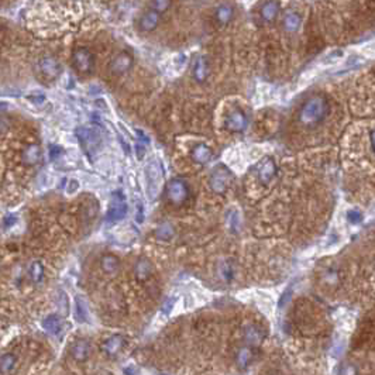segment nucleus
<instances>
[{
  "label": "nucleus",
  "instance_id": "obj_12",
  "mask_svg": "<svg viewBox=\"0 0 375 375\" xmlns=\"http://www.w3.org/2000/svg\"><path fill=\"white\" fill-rule=\"evenodd\" d=\"M91 351H92V347H91V343L85 339H79V340H75L71 347H69V354H71V357L75 360V361H78V363H84L86 361L89 356H91Z\"/></svg>",
  "mask_w": 375,
  "mask_h": 375
},
{
  "label": "nucleus",
  "instance_id": "obj_30",
  "mask_svg": "<svg viewBox=\"0 0 375 375\" xmlns=\"http://www.w3.org/2000/svg\"><path fill=\"white\" fill-rule=\"evenodd\" d=\"M301 24V17L298 16L297 13H289L286 14L284 18V27L285 30L288 31H295Z\"/></svg>",
  "mask_w": 375,
  "mask_h": 375
},
{
  "label": "nucleus",
  "instance_id": "obj_13",
  "mask_svg": "<svg viewBox=\"0 0 375 375\" xmlns=\"http://www.w3.org/2000/svg\"><path fill=\"white\" fill-rule=\"evenodd\" d=\"M126 344V340L120 334H113L103 341L102 351L110 358L117 357L120 354V351L123 350V347Z\"/></svg>",
  "mask_w": 375,
  "mask_h": 375
},
{
  "label": "nucleus",
  "instance_id": "obj_33",
  "mask_svg": "<svg viewBox=\"0 0 375 375\" xmlns=\"http://www.w3.org/2000/svg\"><path fill=\"white\" fill-rule=\"evenodd\" d=\"M16 222H17V218L14 215H7L3 219V227L5 229H10V227H13L16 224Z\"/></svg>",
  "mask_w": 375,
  "mask_h": 375
},
{
  "label": "nucleus",
  "instance_id": "obj_29",
  "mask_svg": "<svg viewBox=\"0 0 375 375\" xmlns=\"http://www.w3.org/2000/svg\"><path fill=\"white\" fill-rule=\"evenodd\" d=\"M175 234V229L171 223H163L155 231V237L158 240H163V242H167V240H171Z\"/></svg>",
  "mask_w": 375,
  "mask_h": 375
},
{
  "label": "nucleus",
  "instance_id": "obj_1",
  "mask_svg": "<svg viewBox=\"0 0 375 375\" xmlns=\"http://www.w3.org/2000/svg\"><path fill=\"white\" fill-rule=\"evenodd\" d=\"M326 115V103L320 97H312L299 112V121L305 126H313Z\"/></svg>",
  "mask_w": 375,
  "mask_h": 375
},
{
  "label": "nucleus",
  "instance_id": "obj_20",
  "mask_svg": "<svg viewBox=\"0 0 375 375\" xmlns=\"http://www.w3.org/2000/svg\"><path fill=\"white\" fill-rule=\"evenodd\" d=\"M254 357L255 354L254 350H253V347H251V345H244V347H242L240 350L237 351L236 356L237 367L240 369H246L247 367H250V364L253 363Z\"/></svg>",
  "mask_w": 375,
  "mask_h": 375
},
{
  "label": "nucleus",
  "instance_id": "obj_26",
  "mask_svg": "<svg viewBox=\"0 0 375 375\" xmlns=\"http://www.w3.org/2000/svg\"><path fill=\"white\" fill-rule=\"evenodd\" d=\"M44 265L40 261H33L30 265H29V278L33 284H41L44 279Z\"/></svg>",
  "mask_w": 375,
  "mask_h": 375
},
{
  "label": "nucleus",
  "instance_id": "obj_36",
  "mask_svg": "<svg viewBox=\"0 0 375 375\" xmlns=\"http://www.w3.org/2000/svg\"><path fill=\"white\" fill-rule=\"evenodd\" d=\"M174 303H175V298H170L168 301H165V303H164V306H163V312L167 315V313H170L171 312V309H172V306H174Z\"/></svg>",
  "mask_w": 375,
  "mask_h": 375
},
{
  "label": "nucleus",
  "instance_id": "obj_18",
  "mask_svg": "<svg viewBox=\"0 0 375 375\" xmlns=\"http://www.w3.org/2000/svg\"><path fill=\"white\" fill-rule=\"evenodd\" d=\"M213 157L212 150L206 144H196L191 150V158L194 159V163L199 164V165H205L207 164Z\"/></svg>",
  "mask_w": 375,
  "mask_h": 375
},
{
  "label": "nucleus",
  "instance_id": "obj_9",
  "mask_svg": "<svg viewBox=\"0 0 375 375\" xmlns=\"http://www.w3.org/2000/svg\"><path fill=\"white\" fill-rule=\"evenodd\" d=\"M76 137L81 141L82 148L88 152V155H91L97 150V147H99V136L93 130L86 127H79L76 130Z\"/></svg>",
  "mask_w": 375,
  "mask_h": 375
},
{
  "label": "nucleus",
  "instance_id": "obj_14",
  "mask_svg": "<svg viewBox=\"0 0 375 375\" xmlns=\"http://www.w3.org/2000/svg\"><path fill=\"white\" fill-rule=\"evenodd\" d=\"M161 23V14L155 10H147L143 13V16L139 20V29L143 33H152L154 30H157V27Z\"/></svg>",
  "mask_w": 375,
  "mask_h": 375
},
{
  "label": "nucleus",
  "instance_id": "obj_7",
  "mask_svg": "<svg viewBox=\"0 0 375 375\" xmlns=\"http://www.w3.org/2000/svg\"><path fill=\"white\" fill-rule=\"evenodd\" d=\"M247 116L242 109H231L224 119V127L230 133H243L247 128Z\"/></svg>",
  "mask_w": 375,
  "mask_h": 375
},
{
  "label": "nucleus",
  "instance_id": "obj_40",
  "mask_svg": "<svg viewBox=\"0 0 375 375\" xmlns=\"http://www.w3.org/2000/svg\"><path fill=\"white\" fill-rule=\"evenodd\" d=\"M163 375H165V374H163Z\"/></svg>",
  "mask_w": 375,
  "mask_h": 375
},
{
  "label": "nucleus",
  "instance_id": "obj_31",
  "mask_svg": "<svg viewBox=\"0 0 375 375\" xmlns=\"http://www.w3.org/2000/svg\"><path fill=\"white\" fill-rule=\"evenodd\" d=\"M57 305L60 308V312L64 316H67L69 313V301H68V295L65 292L60 290L58 292V297H57Z\"/></svg>",
  "mask_w": 375,
  "mask_h": 375
},
{
  "label": "nucleus",
  "instance_id": "obj_35",
  "mask_svg": "<svg viewBox=\"0 0 375 375\" xmlns=\"http://www.w3.org/2000/svg\"><path fill=\"white\" fill-rule=\"evenodd\" d=\"M230 227H231V230H233V231L238 230V227H240V224H238V216H237V213L236 212L231 213V216H230Z\"/></svg>",
  "mask_w": 375,
  "mask_h": 375
},
{
  "label": "nucleus",
  "instance_id": "obj_34",
  "mask_svg": "<svg viewBox=\"0 0 375 375\" xmlns=\"http://www.w3.org/2000/svg\"><path fill=\"white\" fill-rule=\"evenodd\" d=\"M61 154H62V148H61L60 145H51V147H49V158H51V159L58 158Z\"/></svg>",
  "mask_w": 375,
  "mask_h": 375
},
{
  "label": "nucleus",
  "instance_id": "obj_11",
  "mask_svg": "<svg viewBox=\"0 0 375 375\" xmlns=\"http://www.w3.org/2000/svg\"><path fill=\"white\" fill-rule=\"evenodd\" d=\"M243 339L247 345H251V347L258 345L265 339V330L255 323H248L247 326H244L243 329Z\"/></svg>",
  "mask_w": 375,
  "mask_h": 375
},
{
  "label": "nucleus",
  "instance_id": "obj_22",
  "mask_svg": "<svg viewBox=\"0 0 375 375\" xmlns=\"http://www.w3.org/2000/svg\"><path fill=\"white\" fill-rule=\"evenodd\" d=\"M279 12V5L277 0H270V2H265L262 6H261L260 14L261 18L266 21V23H271L275 20V17L278 16Z\"/></svg>",
  "mask_w": 375,
  "mask_h": 375
},
{
  "label": "nucleus",
  "instance_id": "obj_37",
  "mask_svg": "<svg viewBox=\"0 0 375 375\" xmlns=\"http://www.w3.org/2000/svg\"><path fill=\"white\" fill-rule=\"evenodd\" d=\"M350 220L351 223H358L361 220V215L358 212H350Z\"/></svg>",
  "mask_w": 375,
  "mask_h": 375
},
{
  "label": "nucleus",
  "instance_id": "obj_5",
  "mask_svg": "<svg viewBox=\"0 0 375 375\" xmlns=\"http://www.w3.org/2000/svg\"><path fill=\"white\" fill-rule=\"evenodd\" d=\"M145 179H147V191L151 199H155L159 185L163 181V171L157 161H150L145 168Z\"/></svg>",
  "mask_w": 375,
  "mask_h": 375
},
{
  "label": "nucleus",
  "instance_id": "obj_8",
  "mask_svg": "<svg viewBox=\"0 0 375 375\" xmlns=\"http://www.w3.org/2000/svg\"><path fill=\"white\" fill-rule=\"evenodd\" d=\"M127 215V203L124 196L120 192H115L112 195V200H110L109 210H108V222L116 223L121 219L126 218Z\"/></svg>",
  "mask_w": 375,
  "mask_h": 375
},
{
  "label": "nucleus",
  "instance_id": "obj_19",
  "mask_svg": "<svg viewBox=\"0 0 375 375\" xmlns=\"http://www.w3.org/2000/svg\"><path fill=\"white\" fill-rule=\"evenodd\" d=\"M277 174V167H275V163H274L271 158H266L264 163L261 164L260 168H258V179H260L261 183H270L273 181V178Z\"/></svg>",
  "mask_w": 375,
  "mask_h": 375
},
{
  "label": "nucleus",
  "instance_id": "obj_2",
  "mask_svg": "<svg viewBox=\"0 0 375 375\" xmlns=\"http://www.w3.org/2000/svg\"><path fill=\"white\" fill-rule=\"evenodd\" d=\"M95 55L88 48H76L72 52V67L81 75H89L95 69Z\"/></svg>",
  "mask_w": 375,
  "mask_h": 375
},
{
  "label": "nucleus",
  "instance_id": "obj_10",
  "mask_svg": "<svg viewBox=\"0 0 375 375\" xmlns=\"http://www.w3.org/2000/svg\"><path fill=\"white\" fill-rule=\"evenodd\" d=\"M133 67V57L128 54V52H119L115 58L110 62V72L116 75V76H120L127 73Z\"/></svg>",
  "mask_w": 375,
  "mask_h": 375
},
{
  "label": "nucleus",
  "instance_id": "obj_27",
  "mask_svg": "<svg viewBox=\"0 0 375 375\" xmlns=\"http://www.w3.org/2000/svg\"><path fill=\"white\" fill-rule=\"evenodd\" d=\"M16 367H17V358H16V356L12 354V353L3 354V357H2V365H0V368H2V375L13 374Z\"/></svg>",
  "mask_w": 375,
  "mask_h": 375
},
{
  "label": "nucleus",
  "instance_id": "obj_32",
  "mask_svg": "<svg viewBox=\"0 0 375 375\" xmlns=\"http://www.w3.org/2000/svg\"><path fill=\"white\" fill-rule=\"evenodd\" d=\"M172 5V0H151L150 3V9L155 10L159 14H164Z\"/></svg>",
  "mask_w": 375,
  "mask_h": 375
},
{
  "label": "nucleus",
  "instance_id": "obj_25",
  "mask_svg": "<svg viewBox=\"0 0 375 375\" xmlns=\"http://www.w3.org/2000/svg\"><path fill=\"white\" fill-rule=\"evenodd\" d=\"M88 315H89L88 303H86L85 298L79 295V297L75 298V316H76V322L85 323L88 320Z\"/></svg>",
  "mask_w": 375,
  "mask_h": 375
},
{
  "label": "nucleus",
  "instance_id": "obj_38",
  "mask_svg": "<svg viewBox=\"0 0 375 375\" xmlns=\"http://www.w3.org/2000/svg\"><path fill=\"white\" fill-rule=\"evenodd\" d=\"M136 150H137V157L141 159V158H143V155L145 154V147H143L141 144H137V145H136Z\"/></svg>",
  "mask_w": 375,
  "mask_h": 375
},
{
  "label": "nucleus",
  "instance_id": "obj_3",
  "mask_svg": "<svg viewBox=\"0 0 375 375\" xmlns=\"http://www.w3.org/2000/svg\"><path fill=\"white\" fill-rule=\"evenodd\" d=\"M189 198V186L181 178H174L167 185V199L175 206H182Z\"/></svg>",
  "mask_w": 375,
  "mask_h": 375
},
{
  "label": "nucleus",
  "instance_id": "obj_15",
  "mask_svg": "<svg viewBox=\"0 0 375 375\" xmlns=\"http://www.w3.org/2000/svg\"><path fill=\"white\" fill-rule=\"evenodd\" d=\"M210 73V67H209V61L205 55H199L194 62V78L196 82L203 84L206 79L209 78Z\"/></svg>",
  "mask_w": 375,
  "mask_h": 375
},
{
  "label": "nucleus",
  "instance_id": "obj_21",
  "mask_svg": "<svg viewBox=\"0 0 375 375\" xmlns=\"http://www.w3.org/2000/svg\"><path fill=\"white\" fill-rule=\"evenodd\" d=\"M134 274L139 281H147L152 275V264L147 258H139L134 265Z\"/></svg>",
  "mask_w": 375,
  "mask_h": 375
},
{
  "label": "nucleus",
  "instance_id": "obj_28",
  "mask_svg": "<svg viewBox=\"0 0 375 375\" xmlns=\"http://www.w3.org/2000/svg\"><path fill=\"white\" fill-rule=\"evenodd\" d=\"M234 16V9L230 5H220L216 9V20H218L220 24H227L230 23L231 18Z\"/></svg>",
  "mask_w": 375,
  "mask_h": 375
},
{
  "label": "nucleus",
  "instance_id": "obj_17",
  "mask_svg": "<svg viewBox=\"0 0 375 375\" xmlns=\"http://www.w3.org/2000/svg\"><path fill=\"white\" fill-rule=\"evenodd\" d=\"M236 273L237 268L234 261L230 260V258H226V260H222L218 264V274L222 281L224 282H231L233 279L236 278Z\"/></svg>",
  "mask_w": 375,
  "mask_h": 375
},
{
  "label": "nucleus",
  "instance_id": "obj_24",
  "mask_svg": "<svg viewBox=\"0 0 375 375\" xmlns=\"http://www.w3.org/2000/svg\"><path fill=\"white\" fill-rule=\"evenodd\" d=\"M100 262H102L103 273L108 274V275H115V274L119 271L120 262H119V258L115 257V255H112V254L103 255Z\"/></svg>",
  "mask_w": 375,
  "mask_h": 375
},
{
  "label": "nucleus",
  "instance_id": "obj_23",
  "mask_svg": "<svg viewBox=\"0 0 375 375\" xmlns=\"http://www.w3.org/2000/svg\"><path fill=\"white\" fill-rule=\"evenodd\" d=\"M41 325H43L44 330L51 333V334H58L62 329V320H61L60 316L55 315V313L45 316Z\"/></svg>",
  "mask_w": 375,
  "mask_h": 375
},
{
  "label": "nucleus",
  "instance_id": "obj_16",
  "mask_svg": "<svg viewBox=\"0 0 375 375\" xmlns=\"http://www.w3.org/2000/svg\"><path fill=\"white\" fill-rule=\"evenodd\" d=\"M41 159V148L38 144H29L21 152V161L25 167H34Z\"/></svg>",
  "mask_w": 375,
  "mask_h": 375
},
{
  "label": "nucleus",
  "instance_id": "obj_6",
  "mask_svg": "<svg viewBox=\"0 0 375 375\" xmlns=\"http://www.w3.org/2000/svg\"><path fill=\"white\" fill-rule=\"evenodd\" d=\"M62 67L55 57H44L37 64V72L45 81H54L60 76Z\"/></svg>",
  "mask_w": 375,
  "mask_h": 375
},
{
  "label": "nucleus",
  "instance_id": "obj_39",
  "mask_svg": "<svg viewBox=\"0 0 375 375\" xmlns=\"http://www.w3.org/2000/svg\"><path fill=\"white\" fill-rule=\"evenodd\" d=\"M78 186H79L78 182H76V181H71V188H69V192H73V191H75V189H76V188H78Z\"/></svg>",
  "mask_w": 375,
  "mask_h": 375
},
{
  "label": "nucleus",
  "instance_id": "obj_4",
  "mask_svg": "<svg viewBox=\"0 0 375 375\" xmlns=\"http://www.w3.org/2000/svg\"><path fill=\"white\" fill-rule=\"evenodd\" d=\"M231 182V172L223 165H218L209 178V186L215 194L223 195Z\"/></svg>",
  "mask_w": 375,
  "mask_h": 375
}]
</instances>
